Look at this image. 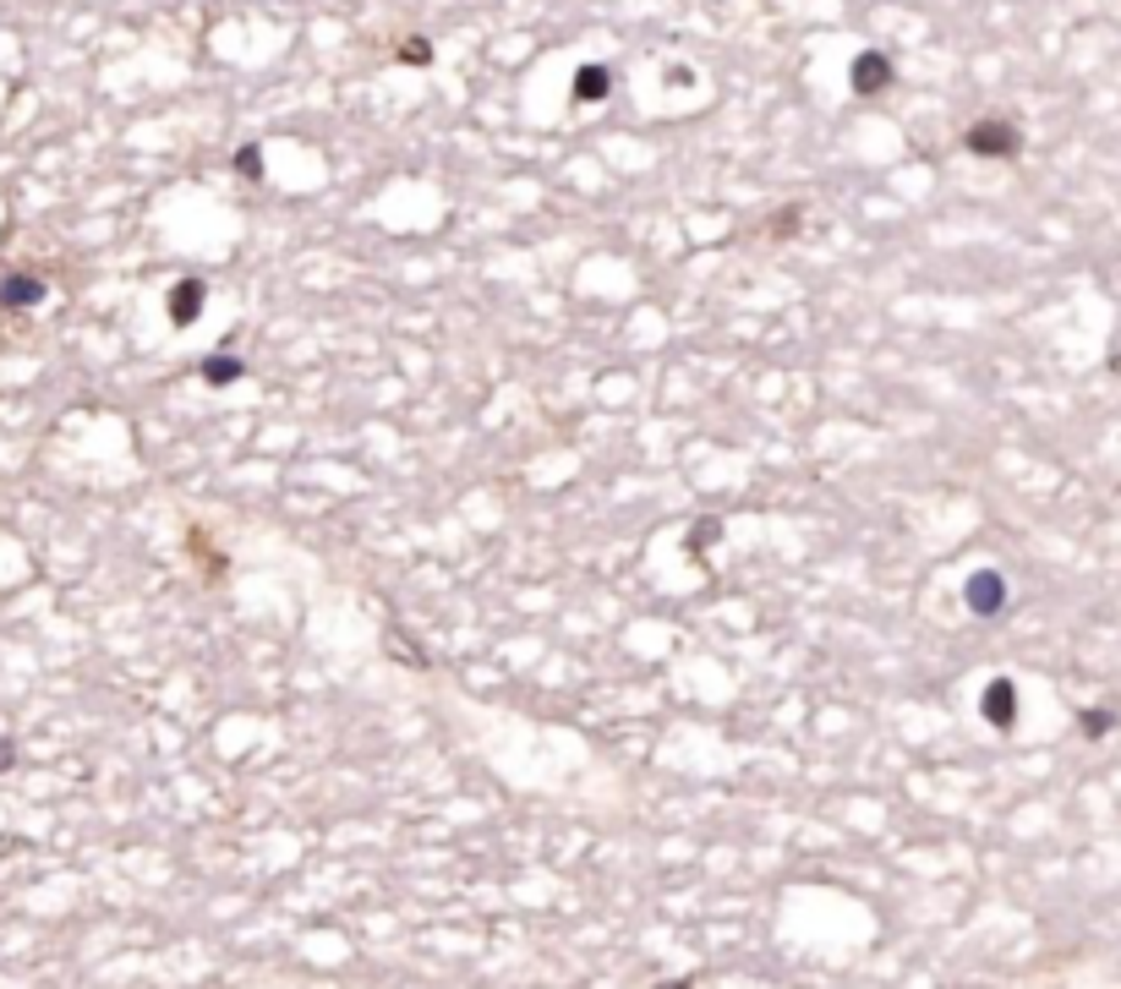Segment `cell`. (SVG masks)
<instances>
[{
	"label": "cell",
	"mask_w": 1121,
	"mask_h": 989,
	"mask_svg": "<svg viewBox=\"0 0 1121 989\" xmlns=\"http://www.w3.org/2000/svg\"><path fill=\"white\" fill-rule=\"evenodd\" d=\"M963 148L979 154V159H1017V154H1023V132H1017V121H1007V116H985V121L968 126Z\"/></svg>",
	"instance_id": "6da1fadb"
},
{
	"label": "cell",
	"mask_w": 1121,
	"mask_h": 989,
	"mask_svg": "<svg viewBox=\"0 0 1121 989\" xmlns=\"http://www.w3.org/2000/svg\"><path fill=\"white\" fill-rule=\"evenodd\" d=\"M963 602H968L974 618H996V613L1007 607V580H1001L996 569H974L968 586H963Z\"/></svg>",
	"instance_id": "7a4b0ae2"
},
{
	"label": "cell",
	"mask_w": 1121,
	"mask_h": 989,
	"mask_svg": "<svg viewBox=\"0 0 1121 989\" xmlns=\"http://www.w3.org/2000/svg\"><path fill=\"white\" fill-rule=\"evenodd\" d=\"M892 77H897V67H892V56H881V50H865V56H854V67H848V88H854V94H887Z\"/></svg>",
	"instance_id": "3957f363"
},
{
	"label": "cell",
	"mask_w": 1121,
	"mask_h": 989,
	"mask_svg": "<svg viewBox=\"0 0 1121 989\" xmlns=\"http://www.w3.org/2000/svg\"><path fill=\"white\" fill-rule=\"evenodd\" d=\"M979 711H985V722H990L996 733H1007V727L1017 722V684H1012V678H990L985 695H979Z\"/></svg>",
	"instance_id": "277c9868"
},
{
	"label": "cell",
	"mask_w": 1121,
	"mask_h": 989,
	"mask_svg": "<svg viewBox=\"0 0 1121 989\" xmlns=\"http://www.w3.org/2000/svg\"><path fill=\"white\" fill-rule=\"evenodd\" d=\"M45 301V279H34V274H7L0 279V306H39Z\"/></svg>",
	"instance_id": "5b68a950"
},
{
	"label": "cell",
	"mask_w": 1121,
	"mask_h": 989,
	"mask_svg": "<svg viewBox=\"0 0 1121 989\" xmlns=\"http://www.w3.org/2000/svg\"><path fill=\"white\" fill-rule=\"evenodd\" d=\"M197 312H203V285H197V279H181V285L170 290V323H176V328H192Z\"/></svg>",
	"instance_id": "8992f818"
},
{
	"label": "cell",
	"mask_w": 1121,
	"mask_h": 989,
	"mask_svg": "<svg viewBox=\"0 0 1121 989\" xmlns=\"http://www.w3.org/2000/svg\"><path fill=\"white\" fill-rule=\"evenodd\" d=\"M607 94H613V72L607 67H580L575 72V99L580 105H602Z\"/></svg>",
	"instance_id": "52a82bcc"
},
{
	"label": "cell",
	"mask_w": 1121,
	"mask_h": 989,
	"mask_svg": "<svg viewBox=\"0 0 1121 989\" xmlns=\"http://www.w3.org/2000/svg\"><path fill=\"white\" fill-rule=\"evenodd\" d=\"M203 377H208L214 388H230V383L241 377V361H236V355H208V361H203Z\"/></svg>",
	"instance_id": "ba28073f"
},
{
	"label": "cell",
	"mask_w": 1121,
	"mask_h": 989,
	"mask_svg": "<svg viewBox=\"0 0 1121 989\" xmlns=\"http://www.w3.org/2000/svg\"><path fill=\"white\" fill-rule=\"evenodd\" d=\"M1077 727H1083V738H1105V733H1116V711L1088 705V711H1077Z\"/></svg>",
	"instance_id": "9c48e42d"
},
{
	"label": "cell",
	"mask_w": 1121,
	"mask_h": 989,
	"mask_svg": "<svg viewBox=\"0 0 1121 989\" xmlns=\"http://www.w3.org/2000/svg\"><path fill=\"white\" fill-rule=\"evenodd\" d=\"M236 170H241L246 181H263V148H257V143H246V148L236 154Z\"/></svg>",
	"instance_id": "30bf717a"
},
{
	"label": "cell",
	"mask_w": 1121,
	"mask_h": 989,
	"mask_svg": "<svg viewBox=\"0 0 1121 989\" xmlns=\"http://www.w3.org/2000/svg\"><path fill=\"white\" fill-rule=\"evenodd\" d=\"M400 61H406V67H433V45H427V39H406V45H400Z\"/></svg>",
	"instance_id": "8fae6325"
},
{
	"label": "cell",
	"mask_w": 1121,
	"mask_h": 989,
	"mask_svg": "<svg viewBox=\"0 0 1121 989\" xmlns=\"http://www.w3.org/2000/svg\"><path fill=\"white\" fill-rule=\"evenodd\" d=\"M7 765H12V738L0 733V771H7Z\"/></svg>",
	"instance_id": "7c38bea8"
}]
</instances>
